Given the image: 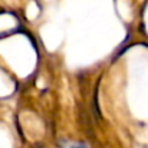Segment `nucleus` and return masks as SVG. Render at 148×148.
<instances>
[{
	"mask_svg": "<svg viewBox=\"0 0 148 148\" xmlns=\"http://www.w3.org/2000/svg\"><path fill=\"white\" fill-rule=\"evenodd\" d=\"M72 148H86V147H84V145H73Z\"/></svg>",
	"mask_w": 148,
	"mask_h": 148,
	"instance_id": "nucleus-2",
	"label": "nucleus"
},
{
	"mask_svg": "<svg viewBox=\"0 0 148 148\" xmlns=\"http://www.w3.org/2000/svg\"><path fill=\"white\" fill-rule=\"evenodd\" d=\"M17 27V19L10 13H0V38L12 33Z\"/></svg>",
	"mask_w": 148,
	"mask_h": 148,
	"instance_id": "nucleus-1",
	"label": "nucleus"
}]
</instances>
